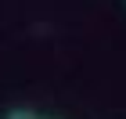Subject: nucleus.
Wrapping results in <instances>:
<instances>
[{"label":"nucleus","instance_id":"2","mask_svg":"<svg viewBox=\"0 0 126 119\" xmlns=\"http://www.w3.org/2000/svg\"><path fill=\"white\" fill-rule=\"evenodd\" d=\"M32 119H47V116H32Z\"/></svg>","mask_w":126,"mask_h":119},{"label":"nucleus","instance_id":"1","mask_svg":"<svg viewBox=\"0 0 126 119\" xmlns=\"http://www.w3.org/2000/svg\"><path fill=\"white\" fill-rule=\"evenodd\" d=\"M7 119H32V112H25V108H15V112H7Z\"/></svg>","mask_w":126,"mask_h":119}]
</instances>
